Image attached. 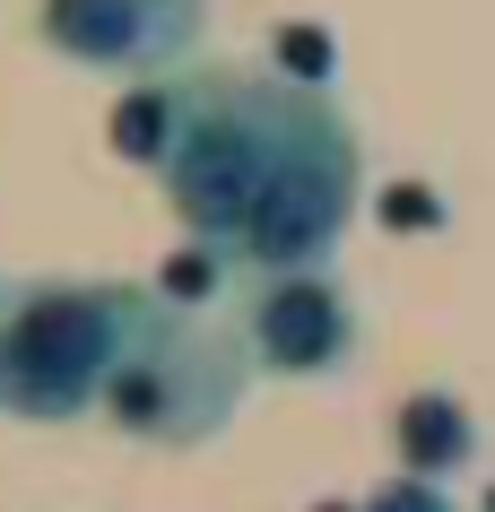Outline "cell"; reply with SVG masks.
I'll list each match as a JSON object with an SVG mask.
<instances>
[{"label": "cell", "mask_w": 495, "mask_h": 512, "mask_svg": "<svg viewBox=\"0 0 495 512\" xmlns=\"http://www.w3.org/2000/svg\"><path fill=\"white\" fill-rule=\"evenodd\" d=\"M174 131H183V79L122 87V96H113V113H105L113 157L139 165V174H165V157H174Z\"/></svg>", "instance_id": "cell-8"}, {"label": "cell", "mask_w": 495, "mask_h": 512, "mask_svg": "<svg viewBox=\"0 0 495 512\" xmlns=\"http://www.w3.org/2000/svg\"><path fill=\"white\" fill-rule=\"evenodd\" d=\"M244 348L270 382H339L365 356L357 296L339 287V270L304 278H252L244 287Z\"/></svg>", "instance_id": "cell-6"}, {"label": "cell", "mask_w": 495, "mask_h": 512, "mask_svg": "<svg viewBox=\"0 0 495 512\" xmlns=\"http://www.w3.org/2000/svg\"><path fill=\"white\" fill-rule=\"evenodd\" d=\"M365 512H461V495L435 478H409V469H391L374 495H365Z\"/></svg>", "instance_id": "cell-11"}, {"label": "cell", "mask_w": 495, "mask_h": 512, "mask_svg": "<svg viewBox=\"0 0 495 512\" xmlns=\"http://www.w3.org/2000/svg\"><path fill=\"white\" fill-rule=\"evenodd\" d=\"M35 44L122 87L192 79L209 44V0H35Z\"/></svg>", "instance_id": "cell-5"}, {"label": "cell", "mask_w": 495, "mask_h": 512, "mask_svg": "<svg viewBox=\"0 0 495 512\" xmlns=\"http://www.w3.org/2000/svg\"><path fill=\"white\" fill-rule=\"evenodd\" d=\"M313 512H365V504H313Z\"/></svg>", "instance_id": "cell-13"}, {"label": "cell", "mask_w": 495, "mask_h": 512, "mask_svg": "<svg viewBox=\"0 0 495 512\" xmlns=\"http://www.w3.org/2000/svg\"><path fill=\"white\" fill-rule=\"evenodd\" d=\"M357 200H365V139L348 122V105L296 87L287 148L270 165V191H261L244 243H235V278L252 287V278L330 270L339 243H348V226H357Z\"/></svg>", "instance_id": "cell-4"}, {"label": "cell", "mask_w": 495, "mask_h": 512, "mask_svg": "<svg viewBox=\"0 0 495 512\" xmlns=\"http://www.w3.org/2000/svg\"><path fill=\"white\" fill-rule=\"evenodd\" d=\"M383 217H391V235H435V226H443V200L426 183H391L383 191Z\"/></svg>", "instance_id": "cell-12"}, {"label": "cell", "mask_w": 495, "mask_h": 512, "mask_svg": "<svg viewBox=\"0 0 495 512\" xmlns=\"http://www.w3.org/2000/svg\"><path fill=\"white\" fill-rule=\"evenodd\" d=\"M478 452H487V434H478V408L461 400V391H409V400L391 408V460L409 469V478H435L452 486L461 469H478Z\"/></svg>", "instance_id": "cell-7"}, {"label": "cell", "mask_w": 495, "mask_h": 512, "mask_svg": "<svg viewBox=\"0 0 495 512\" xmlns=\"http://www.w3.org/2000/svg\"><path fill=\"white\" fill-rule=\"evenodd\" d=\"M226 278H235V261H218L209 243H183V252H165V270H157V296L174 304V313H209Z\"/></svg>", "instance_id": "cell-10"}, {"label": "cell", "mask_w": 495, "mask_h": 512, "mask_svg": "<svg viewBox=\"0 0 495 512\" xmlns=\"http://www.w3.org/2000/svg\"><path fill=\"white\" fill-rule=\"evenodd\" d=\"M478 512H495V486H487V504H478Z\"/></svg>", "instance_id": "cell-14"}, {"label": "cell", "mask_w": 495, "mask_h": 512, "mask_svg": "<svg viewBox=\"0 0 495 512\" xmlns=\"http://www.w3.org/2000/svg\"><path fill=\"white\" fill-rule=\"evenodd\" d=\"M287 113H296V87L278 70L209 61L183 79V131H174V157L157 174L183 243H209L218 261H235V243L270 191V165L287 148Z\"/></svg>", "instance_id": "cell-2"}, {"label": "cell", "mask_w": 495, "mask_h": 512, "mask_svg": "<svg viewBox=\"0 0 495 512\" xmlns=\"http://www.w3.org/2000/svg\"><path fill=\"white\" fill-rule=\"evenodd\" d=\"M148 287L131 278H27L0 296V417L79 426L105 417L113 365L148 322Z\"/></svg>", "instance_id": "cell-1"}, {"label": "cell", "mask_w": 495, "mask_h": 512, "mask_svg": "<svg viewBox=\"0 0 495 512\" xmlns=\"http://www.w3.org/2000/svg\"><path fill=\"white\" fill-rule=\"evenodd\" d=\"M157 296V287H148ZM252 348L244 330L209 322V313H174V304H148L131 356L113 365V391H105V426L148 443V452H200L218 443L235 417H244V391H252Z\"/></svg>", "instance_id": "cell-3"}, {"label": "cell", "mask_w": 495, "mask_h": 512, "mask_svg": "<svg viewBox=\"0 0 495 512\" xmlns=\"http://www.w3.org/2000/svg\"><path fill=\"white\" fill-rule=\"evenodd\" d=\"M270 70L287 87H313V96H339V35L313 27V18H296V27L270 35Z\"/></svg>", "instance_id": "cell-9"}]
</instances>
